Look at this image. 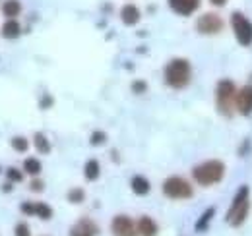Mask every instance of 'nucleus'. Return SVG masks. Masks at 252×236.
Segmentation results:
<instances>
[{
  "mask_svg": "<svg viewBox=\"0 0 252 236\" xmlns=\"http://www.w3.org/2000/svg\"><path fill=\"white\" fill-rule=\"evenodd\" d=\"M14 235L16 236H32L28 223H18V225H16V229H14Z\"/></svg>",
  "mask_w": 252,
  "mask_h": 236,
  "instance_id": "nucleus-26",
  "label": "nucleus"
},
{
  "mask_svg": "<svg viewBox=\"0 0 252 236\" xmlns=\"http://www.w3.org/2000/svg\"><path fill=\"white\" fill-rule=\"evenodd\" d=\"M216 103H218V109H220L221 115L231 117L233 105L237 107V89H235L233 82L221 80L218 84V88H216Z\"/></svg>",
  "mask_w": 252,
  "mask_h": 236,
  "instance_id": "nucleus-4",
  "label": "nucleus"
},
{
  "mask_svg": "<svg viewBox=\"0 0 252 236\" xmlns=\"http://www.w3.org/2000/svg\"><path fill=\"white\" fill-rule=\"evenodd\" d=\"M192 68L187 59H173L165 66V82L173 89H183L190 84Z\"/></svg>",
  "mask_w": 252,
  "mask_h": 236,
  "instance_id": "nucleus-1",
  "label": "nucleus"
},
{
  "mask_svg": "<svg viewBox=\"0 0 252 236\" xmlns=\"http://www.w3.org/2000/svg\"><path fill=\"white\" fill-rule=\"evenodd\" d=\"M20 12H22V4H20L18 0H6L4 6H2V14H4L6 18H10V20H14Z\"/></svg>",
  "mask_w": 252,
  "mask_h": 236,
  "instance_id": "nucleus-16",
  "label": "nucleus"
},
{
  "mask_svg": "<svg viewBox=\"0 0 252 236\" xmlns=\"http://www.w3.org/2000/svg\"><path fill=\"white\" fill-rule=\"evenodd\" d=\"M84 175L88 180H97L99 175H101V167H99V161H95V159H90L88 163H86V167H84Z\"/></svg>",
  "mask_w": 252,
  "mask_h": 236,
  "instance_id": "nucleus-17",
  "label": "nucleus"
},
{
  "mask_svg": "<svg viewBox=\"0 0 252 236\" xmlns=\"http://www.w3.org/2000/svg\"><path fill=\"white\" fill-rule=\"evenodd\" d=\"M90 142H92V146H103L107 142V134L105 132H94Z\"/></svg>",
  "mask_w": 252,
  "mask_h": 236,
  "instance_id": "nucleus-25",
  "label": "nucleus"
},
{
  "mask_svg": "<svg viewBox=\"0 0 252 236\" xmlns=\"http://www.w3.org/2000/svg\"><path fill=\"white\" fill-rule=\"evenodd\" d=\"M225 175V165L218 161V159H212V161H206L198 167L192 169V177L194 180L200 184V186H212V184H218L221 178Z\"/></svg>",
  "mask_w": 252,
  "mask_h": 236,
  "instance_id": "nucleus-3",
  "label": "nucleus"
},
{
  "mask_svg": "<svg viewBox=\"0 0 252 236\" xmlns=\"http://www.w3.org/2000/svg\"><path fill=\"white\" fill-rule=\"evenodd\" d=\"M113 236H138V227H134L132 219L126 215H117L111 223Z\"/></svg>",
  "mask_w": 252,
  "mask_h": 236,
  "instance_id": "nucleus-8",
  "label": "nucleus"
},
{
  "mask_svg": "<svg viewBox=\"0 0 252 236\" xmlns=\"http://www.w3.org/2000/svg\"><path fill=\"white\" fill-rule=\"evenodd\" d=\"M20 33H22V28H20V24H18L16 20L4 22V26H2V35H4L6 39H16V37H20Z\"/></svg>",
  "mask_w": 252,
  "mask_h": 236,
  "instance_id": "nucleus-15",
  "label": "nucleus"
},
{
  "mask_svg": "<svg viewBox=\"0 0 252 236\" xmlns=\"http://www.w3.org/2000/svg\"><path fill=\"white\" fill-rule=\"evenodd\" d=\"M32 190H33V192H43V182H41V180H33Z\"/></svg>",
  "mask_w": 252,
  "mask_h": 236,
  "instance_id": "nucleus-28",
  "label": "nucleus"
},
{
  "mask_svg": "<svg viewBox=\"0 0 252 236\" xmlns=\"http://www.w3.org/2000/svg\"><path fill=\"white\" fill-rule=\"evenodd\" d=\"M99 229L94 221L90 219H80L72 229H70V236H97Z\"/></svg>",
  "mask_w": 252,
  "mask_h": 236,
  "instance_id": "nucleus-11",
  "label": "nucleus"
},
{
  "mask_svg": "<svg viewBox=\"0 0 252 236\" xmlns=\"http://www.w3.org/2000/svg\"><path fill=\"white\" fill-rule=\"evenodd\" d=\"M138 233L140 236H158V225L152 217H142L138 221Z\"/></svg>",
  "mask_w": 252,
  "mask_h": 236,
  "instance_id": "nucleus-13",
  "label": "nucleus"
},
{
  "mask_svg": "<svg viewBox=\"0 0 252 236\" xmlns=\"http://www.w3.org/2000/svg\"><path fill=\"white\" fill-rule=\"evenodd\" d=\"M237 111L243 117L252 115V86H245L237 93Z\"/></svg>",
  "mask_w": 252,
  "mask_h": 236,
  "instance_id": "nucleus-9",
  "label": "nucleus"
},
{
  "mask_svg": "<svg viewBox=\"0 0 252 236\" xmlns=\"http://www.w3.org/2000/svg\"><path fill=\"white\" fill-rule=\"evenodd\" d=\"M6 177H8L10 182H22V180H24V173L18 171V169H14V167H10V169L6 171Z\"/></svg>",
  "mask_w": 252,
  "mask_h": 236,
  "instance_id": "nucleus-24",
  "label": "nucleus"
},
{
  "mask_svg": "<svg viewBox=\"0 0 252 236\" xmlns=\"http://www.w3.org/2000/svg\"><path fill=\"white\" fill-rule=\"evenodd\" d=\"M231 28L237 37V41L243 47H251L252 45V22L241 12H235L231 16Z\"/></svg>",
  "mask_w": 252,
  "mask_h": 236,
  "instance_id": "nucleus-6",
  "label": "nucleus"
},
{
  "mask_svg": "<svg viewBox=\"0 0 252 236\" xmlns=\"http://www.w3.org/2000/svg\"><path fill=\"white\" fill-rule=\"evenodd\" d=\"M130 186H132V192L134 194H138V196H146V194H150V180L144 177H134L132 178V182H130Z\"/></svg>",
  "mask_w": 252,
  "mask_h": 236,
  "instance_id": "nucleus-14",
  "label": "nucleus"
},
{
  "mask_svg": "<svg viewBox=\"0 0 252 236\" xmlns=\"http://www.w3.org/2000/svg\"><path fill=\"white\" fill-rule=\"evenodd\" d=\"M10 190H12V182H6L4 184V192H10Z\"/></svg>",
  "mask_w": 252,
  "mask_h": 236,
  "instance_id": "nucleus-31",
  "label": "nucleus"
},
{
  "mask_svg": "<svg viewBox=\"0 0 252 236\" xmlns=\"http://www.w3.org/2000/svg\"><path fill=\"white\" fill-rule=\"evenodd\" d=\"M249 186H241L233 198V204L229 207L227 215H225V223L231 225V227H241L249 215V209H251V200H249Z\"/></svg>",
  "mask_w": 252,
  "mask_h": 236,
  "instance_id": "nucleus-2",
  "label": "nucleus"
},
{
  "mask_svg": "<svg viewBox=\"0 0 252 236\" xmlns=\"http://www.w3.org/2000/svg\"><path fill=\"white\" fill-rule=\"evenodd\" d=\"M169 6L179 16H190L200 8V0H169Z\"/></svg>",
  "mask_w": 252,
  "mask_h": 236,
  "instance_id": "nucleus-10",
  "label": "nucleus"
},
{
  "mask_svg": "<svg viewBox=\"0 0 252 236\" xmlns=\"http://www.w3.org/2000/svg\"><path fill=\"white\" fill-rule=\"evenodd\" d=\"M132 89H134L136 93H144V91H146V84H144V82H136V84L132 86Z\"/></svg>",
  "mask_w": 252,
  "mask_h": 236,
  "instance_id": "nucleus-27",
  "label": "nucleus"
},
{
  "mask_svg": "<svg viewBox=\"0 0 252 236\" xmlns=\"http://www.w3.org/2000/svg\"><path fill=\"white\" fill-rule=\"evenodd\" d=\"M26 215H33V204H22V207H20Z\"/></svg>",
  "mask_w": 252,
  "mask_h": 236,
  "instance_id": "nucleus-29",
  "label": "nucleus"
},
{
  "mask_svg": "<svg viewBox=\"0 0 252 236\" xmlns=\"http://www.w3.org/2000/svg\"><path fill=\"white\" fill-rule=\"evenodd\" d=\"M35 148H37L39 153H43V155H47L51 151V144L45 138V134H35Z\"/></svg>",
  "mask_w": 252,
  "mask_h": 236,
  "instance_id": "nucleus-21",
  "label": "nucleus"
},
{
  "mask_svg": "<svg viewBox=\"0 0 252 236\" xmlns=\"http://www.w3.org/2000/svg\"><path fill=\"white\" fill-rule=\"evenodd\" d=\"M24 171L28 173V175H32V177H37L39 173H41V163L37 161V159H26V163H24Z\"/></svg>",
  "mask_w": 252,
  "mask_h": 236,
  "instance_id": "nucleus-20",
  "label": "nucleus"
},
{
  "mask_svg": "<svg viewBox=\"0 0 252 236\" xmlns=\"http://www.w3.org/2000/svg\"><path fill=\"white\" fill-rule=\"evenodd\" d=\"M210 2H212V4H216V6H223L227 0H210Z\"/></svg>",
  "mask_w": 252,
  "mask_h": 236,
  "instance_id": "nucleus-30",
  "label": "nucleus"
},
{
  "mask_svg": "<svg viewBox=\"0 0 252 236\" xmlns=\"http://www.w3.org/2000/svg\"><path fill=\"white\" fill-rule=\"evenodd\" d=\"M12 148L16 149L18 153H24V151H28L30 144H28V140H26V138H22V136H16V138H12Z\"/></svg>",
  "mask_w": 252,
  "mask_h": 236,
  "instance_id": "nucleus-22",
  "label": "nucleus"
},
{
  "mask_svg": "<svg viewBox=\"0 0 252 236\" xmlns=\"http://www.w3.org/2000/svg\"><path fill=\"white\" fill-rule=\"evenodd\" d=\"M214 215H216V209H214V207H208V209H206V211L202 213V217H200V221L196 223V231H198V233H202V231H206Z\"/></svg>",
  "mask_w": 252,
  "mask_h": 236,
  "instance_id": "nucleus-18",
  "label": "nucleus"
},
{
  "mask_svg": "<svg viewBox=\"0 0 252 236\" xmlns=\"http://www.w3.org/2000/svg\"><path fill=\"white\" fill-rule=\"evenodd\" d=\"M33 215H37L39 219H43V221H49L51 217H53V209L47 206V204H33Z\"/></svg>",
  "mask_w": 252,
  "mask_h": 236,
  "instance_id": "nucleus-19",
  "label": "nucleus"
},
{
  "mask_svg": "<svg viewBox=\"0 0 252 236\" xmlns=\"http://www.w3.org/2000/svg\"><path fill=\"white\" fill-rule=\"evenodd\" d=\"M84 190H80V188H74V190H70L68 192V200L72 202V204H82L84 202Z\"/></svg>",
  "mask_w": 252,
  "mask_h": 236,
  "instance_id": "nucleus-23",
  "label": "nucleus"
},
{
  "mask_svg": "<svg viewBox=\"0 0 252 236\" xmlns=\"http://www.w3.org/2000/svg\"><path fill=\"white\" fill-rule=\"evenodd\" d=\"M121 18L125 26H136L140 22V10L134 4H126L125 8L121 10Z\"/></svg>",
  "mask_w": 252,
  "mask_h": 236,
  "instance_id": "nucleus-12",
  "label": "nucleus"
},
{
  "mask_svg": "<svg viewBox=\"0 0 252 236\" xmlns=\"http://www.w3.org/2000/svg\"><path fill=\"white\" fill-rule=\"evenodd\" d=\"M196 28L204 35H216V33H220L223 30V20L218 14H204V16L198 18Z\"/></svg>",
  "mask_w": 252,
  "mask_h": 236,
  "instance_id": "nucleus-7",
  "label": "nucleus"
},
{
  "mask_svg": "<svg viewBox=\"0 0 252 236\" xmlns=\"http://www.w3.org/2000/svg\"><path fill=\"white\" fill-rule=\"evenodd\" d=\"M163 194L171 200H189L192 198V186L185 178L169 177L163 182Z\"/></svg>",
  "mask_w": 252,
  "mask_h": 236,
  "instance_id": "nucleus-5",
  "label": "nucleus"
}]
</instances>
